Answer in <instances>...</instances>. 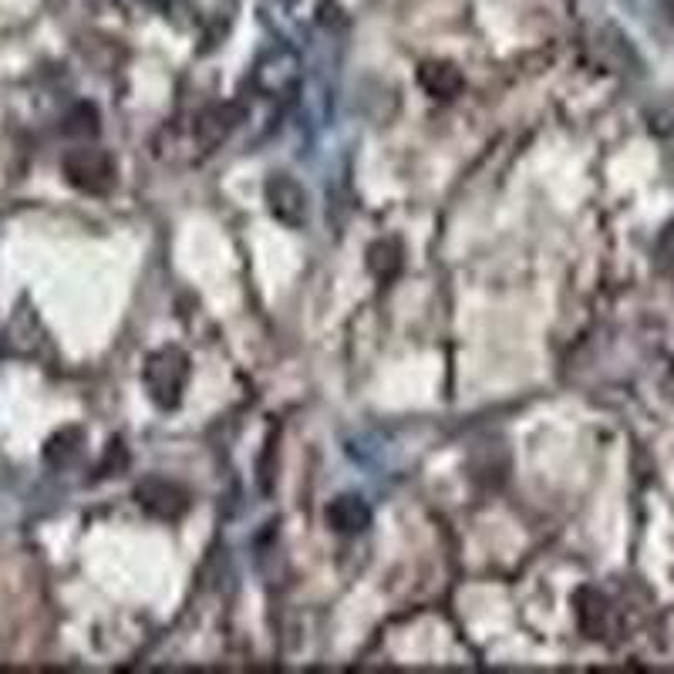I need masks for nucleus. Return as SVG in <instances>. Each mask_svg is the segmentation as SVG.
Segmentation results:
<instances>
[{
    "mask_svg": "<svg viewBox=\"0 0 674 674\" xmlns=\"http://www.w3.org/2000/svg\"><path fill=\"white\" fill-rule=\"evenodd\" d=\"M189 381V358L179 348H162L146 365V388L156 404L172 409L182 398V388Z\"/></svg>",
    "mask_w": 674,
    "mask_h": 674,
    "instance_id": "nucleus-1",
    "label": "nucleus"
},
{
    "mask_svg": "<svg viewBox=\"0 0 674 674\" xmlns=\"http://www.w3.org/2000/svg\"><path fill=\"white\" fill-rule=\"evenodd\" d=\"M64 176L75 189L82 192H108L115 186V159L105 152V149H92V146H82V149H72L64 156Z\"/></svg>",
    "mask_w": 674,
    "mask_h": 674,
    "instance_id": "nucleus-2",
    "label": "nucleus"
},
{
    "mask_svg": "<svg viewBox=\"0 0 674 674\" xmlns=\"http://www.w3.org/2000/svg\"><path fill=\"white\" fill-rule=\"evenodd\" d=\"M135 499H139V506L159 519H179L189 506V496L182 486L162 480V476H149L139 483V489H135Z\"/></svg>",
    "mask_w": 674,
    "mask_h": 674,
    "instance_id": "nucleus-3",
    "label": "nucleus"
},
{
    "mask_svg": "<svg viewBox=\"0 0 674 674\" xmlns=\"http://www.w3.org/2000/svg\"><path fill=\"white\" fill-rule=\"evenodd\" d=\"M266 202L270 213L287 227H304L307 220V192L301 189L297 179L291 176H274L266 182Z\"/></svg>",
    "mask_w": 674,
    "mask_h": 674,
    "instance_id": "nucleus-4",
    "label": "nucleus"
},
{
    "mask_svg": "<svg viewBox=\"0 0 674 674\" xmlns=\"http://www.w3.org/2000/svg\"><path fill=\"white\" fill-rule=\"evenodd\" d=\"M243 115H240V108L236 105H213V108H207L202 112L199 118H196V139H199V146L202 149H217L227 135L236 128V122H240Z\"/></svg>",
    "mask_w": 674,
    "mask_h": 674,
    "instance_id": "nucleus-5",
    "label": "nucleus"
},
{
    "mask_svg": "<svg viewBox=\"0 0 674 674\" xmlns=\"http://www.w3.org/2000/svg\"><path fill=\"white\" fill-rule=\"evenodd\" d=\"M419 82L432 98H452L462 92V72L449 61H429L419 72Z\"/></svg>",
    "mask_w": 674,
    "mask_h": 674,
    "instance_id": "nucleus-6",
    "label": "nucleus"
},
{
    "mask_svg": "<svg viewBox=\"0 0 674 674\" xmlns=\"http://www.w3.org/2000/svg\"><path fill=\"white\" fill-rule=\"evenodd\" d=\"M327 523L337 533H358L371 523V509L358 499V496H337L327 506Z\"/></svg>",
    "mask_w": 674,
    "mask_h": 674,
    "instance_id": "nucleus-7",
    "label": "nucleus"
}]
</instances>
